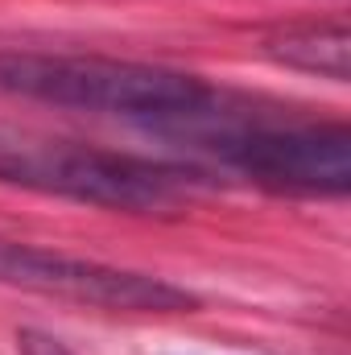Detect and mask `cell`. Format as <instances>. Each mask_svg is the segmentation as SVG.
<instances>
[{"mask_svg":"<svg viewBox=\"0 0 351 355\" xmlns=\"http://www.w3.org/2000/svg\"><path fill=\"white\" fill-rule=\"evenodd\" d=\"M174 132L203 141L228 170L277 194L343 198L351 190L348 124H248L211 107Z\"/></svg>","mask_w":351,"mask_h":355,"instance_id":"cell-3","label":"cell"},{"mask_svg":"<svg viewBox=\"0 0 351 355\" xmlns=\"http://www.w3.org/2000/svg\"><path fill=\"white\" fill-rule=\"evenodd\" d=\"M264 54L281 67L348 83L351 75V33L343 21H323V25H289L264 37Z\"/></svg>","mask_w":351,"mask_h":355,"instance_id":"cell-5","label":"cell"},{"mask_svg":"<svg viewBox=\"0 0 351 355\" xmlns=\"http://www.w3.org/2000/svg\"><path fill=\"white\" fill-rule=\"evenodd\" d=\"M17 352L21 355H75L62 339H54V335H46V331H17Z\"/></svg>","mask_w":351,"mask_h":355,"instance_id":"cell-6","label":"cell"},{"mask_svg":"<svg viewBox=\"0 0 351 355\" xmlns=\"http://www.w3.org/2000/svg\"><path fill=\"white\" fill-rule=\"evenodd\" d=\"M0 285L91 306V310H112V314H190L198 306L190 289L166 277L99 265L17 240H0Z\"/></svg>","mask_w":351,"mask_h":355,"instance_id":"cell-4","label":"cell"},{"mask_svg":"<svg viewBox=\"0 0 351 355\" xmlns=\"http://www.w3.org/2000/svg\"><path fill=\"white\" fill-rule=\"evenodd\" d=\"M0 91L170 132L215 107V91L198 75L95 54H0Z\"/></svg>","mask_w":351,"mask_h":355,"instance_id":"cell-1","label":"cell"},{"mask_svg":"<svg viewBox=\"0 0 351 355\" xmlns=\"http://www.w3.org/2000/svg\"><path fill=\"white\" fill-rule=\"evenodd\" d=\"M0 182L108 207V211L153 215V211L182 207L198 186V174L149 162V157L108 153L95 145L37 137V132L0 124Z\"/></svg>","mask_w":351,"mask_h":355,"instance_id":"cell-2","label":"cell"}]
</instances>
